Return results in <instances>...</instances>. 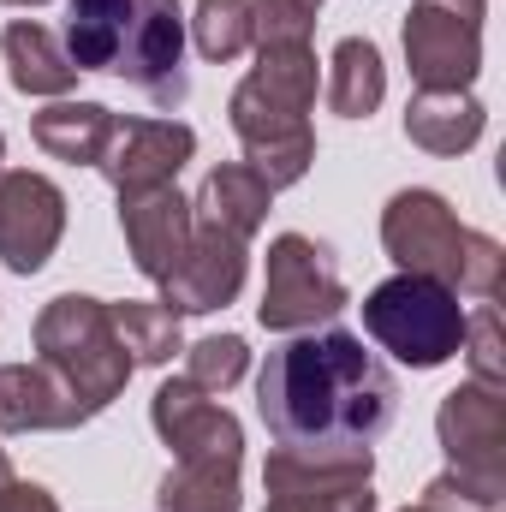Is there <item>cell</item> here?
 I'll list each match as a JSON object with an SVG mask.
<instances>
[{
	"label": "cell",
	"instance_id": "cell-25",
	"mask_svg": "<svg viewBox=\"0 0 506 512\" xmlns=\"http://www.w3.org/2000/svg\"><path fill=\"white\" fill-rule=\"evenodd\" d=\"M245 370H251V346L239 334H215V340H197L191 346L185 382H197L203 393H227L233 382H245Z\"/></svg>",
	"mask_w": 506,
	"mask_h": 512
},
{
	"label": "cell",
	"instance_id": "cell-7",
	"mask_svg": "<svg viewBox=\"0 0 506 512\" xmlns=\"http://www.w3.org/2000/svg\"><path fill=\"white\" fill-rule=\"evenodd\" d=\"M227 114H233L239 143H245V167H251L268 191H286V185H298L310 173V161H316V131L304 120L310 108H298V102L274 96L268 84L245 78L233 90Z\"/></svg>",
	"mask_w": 506,
	"mask_h": 512
},
{
	"label": "cell",
	"instance_id": "cell-19",
	"mask_svg": "<svg viewBox=\"0 0 506 512\" xmlns=\"http://www.w3.org/2000/svg\"><path fill=\"white\" fill-rule=\"evenodd\" d=\"M405 137L429 155H465L483 137V102L471 90H417L405 108Z\"/></svg>",
	"mask_w": 506,
	"mask_h": 512
},
{
	"label": "cell",
	"instance_id": "cell-6",
	"mask_svg": "<svg viewBox=\"0 0 506 512\" xmlns=\"http://www.w3.org/2000/svg\"><path fill=\"white\" fill-rule=\"evenodd\" d=\"M340 310H346V280H340L334 251L304 233H280L268 245V280H262L256 322L268 334H310V328H328Z\"/></svg>",
	"mask_w": 506,
	"mask_h": 512
},
{
	"label": "cell",
	"instance_id": "cell-17",
	"mask_svg": "<svg viewBox=\"0 0 506 512\" xmlns=\"http://www.w3.org/2000/svg\"><path fill=\"white\" fill-rule=\"evenodd\" d=\"M268 203H274V191L256 179L251 167L245 161H227L191 197V227H209V233H227V239H245L251 245L256 227L268 221Z\"/></svg>",
	"mask_w": 506,
	"mask_h": 512
},
{
	"label": "cell",
	"instance_id": "cell-4",
	"mask_svg": "<svg viewBox=\"0 0 506 512\" xmlns=\"http://www.w3.org/2000/svg\"><path fill=\"white\" fill-rule=\"evenodd\" d=\"M36 364H48L66 393L84 405V417H102L131 382V364L120 334H114V316L102 298H84V292H60L54 304H42L36 316Z\"/></svg>",
	"mask_w": 506,
	"mask_h": 512
},
{
	"label": "cell",
	"instance_id": "cell-26",
	"mask_svg": "<svg viewBox=\"0 0 506 512\" xmlns=\"http://www.w3.org/2000/svg\"><path fill=\"white\" fill-rule=\"evenodd\" d=\"M465 364H471V382L506 387V352H501V310L495 304H477L465 316Z\"/></svg>",
	"mask_w": 506,
	"mask_h": 512
},
{
	"label": "cell",
	"instance_id": "cell-16",
	"mask_svg": "<svg viewBox=\"0 0 506 512\" xmlns=\"http://www.w3.org/2000/svg\"><path fill=\"white\" fill-rule=\"evenodd\" d=\"M90 423L84 405L48 364H0V435H36V429H78Z\"/></svg>",
	"mask_w": 506,
	"mask_h": 512
},
{
	"label": "cell",
	"instance_id": "cell-20",
	"mask_svg": "<svg viewBox=\"0 0 506 512\" xmlns=\"http://www.w3.org/2000/svg\"><path fill=\"white\" fill-rule=\"evenodd\" d=\"M239 465H245V453L179 459V471L161 477L155 512H239Z\"/></svg>",
	"mask_w": 506,
	"mask_h": 512
},
{
	"label": "cell",
	"instance_id": "cell-28",
	"mask_svg": "<svg viewBox=\"0 0 506 512\" xmlns=\"http://www.w3.org/2000/svg\"><path fill=\"white\" fill-rule=\"evenodd\" d=\"M0 512H60V501H54L42 483H18V477H12V483L0 489Z\"/></svg>",
	"mask_w": 506,
	"mask_h": 512
},
{
	"label": "cell",
	"instance_id": "cell-29",
	"mask_svg": "<svg viewBox=\"0 0 506 512\" xmlns=\"http://www.w3.org/2000/svg\"><path fill=\"white\" fill-rule=\"evenodd\" d=\"M12 483V459H6V447H0V489Z\"/></svg>",
	"mask_w": 506,
	"mask_h": 512
},
{
	"label": "cell",
	"instance_id": "cell-14",
	"mask_svg": "<svg viewBox=\"0 0 506 512\" xmlns=\"http://www.w3.org/2000/svg\"><path fill=\"white\" fill-rule=\"evenodd\" d=\"M149 417H155V435L179 453V459H215V453H245V429L227 405H215L209 393L185 376L155 387L149 399Z\"/></svg>",
	"mask_w": 506,
	"mask_h": 512
},
{
	"label": "cell",
	"instance_id": "cell-27",
	"mask_svg": "<svg viewBox=\"0 0 506 512\" xmlns=\"http://www.w3.org/2000/svg\"><path fill=\"white\" fill-rule=\"evenodd\" d=\"M506 483H489V477H471V471H447L423 489V507L435 512H501Z\"/></svg>",
	"mask_w": 506,
	"mask_h": 512
},
{
	"label": "cell",
	"instance_id": "cell-2",
	"mask_svg": "<svg viewBox=\"0 0 506 512\" xmlns=\"http://www.w3.org/2000/svg\"><path fill=\"white\" fill-rule=\"evenodd\" d=\"M66 60L78 72L126 78L161 114L185 108V96H191L179 0H72Z\"/></svg>",
	"mask_w": 506,
	"mask_h": 512
},
{
	"label": "cell",
	"instance_id": "cell-9",
	"mask_svg": "<svg viewBox=\"0 0 506 512\" xmlns=\"http://www.w3.org/2000/svg\"><path fill=\"white\" fill-rule=\"evenodd\" d=\"M262 489V512H376V459H292L274 447Z\"/></svg>",
	"mask_w": 506,
	"mask_h": 512
},
{
	"label": "cell",
	"instance_id": "cell-13",
	"mask_svg": "<svg viewBox=\"0 0 506 512\" xmlns=\"http://www.w3.org/2000/svg\"><path fill=\"white\" fill-rule=\"evenodd\" d=\"M239 286H245V239L191 227L185 256L161 280V304L173 316H209V310H227L239 298Z\"/></svg>",
	"mask_w": 506,
	"mask_h": 512
},
{
	"label": "cell",
	"instance_id": "cell-32",
	"mask_svg": "<svg viewBox=\"0 0 506 512\" xmlns=\"http://www.w3.org/2000/svg\"><path fill=\"white\" fill-rule=\"evenodd\" d=\"M405 512H435V507H423V501H417V507H405Z\"/></svg>",
	"mask_w": 506,
	"mask_h": 512
},
{
	"label": "cell",
	"instance_id": "cell-23",
	"mask_svg": "<svg viewBox=\"0 0 506 512\" xmlns=\"http://www.w3.org/2000/svg\"><path fill=\"white\" fill-rule=\"evenodd\" d=\"M114 316V334L126 346L131 364H173V352H185L179 340V316L167 304H149V298H126V304H108Z\"/></svg>",
	"mask_w": 506,
	"mask_h": 512
},
{
	"label": "cell",
	"instance_id": "cell-10",
	"mask_svg": "<svg viewBox=\"0 0 506 512\" xmlns=\"http://www.w3.org/2000/svg\"><path fill=\"white\" fill-rule=\"evenodd\" d=\"M66 233V191L42 173L0 167V262L12 274H36Z\"/></svg>",
	"mask_w": 506,
	"mask_h": 512
},
{
	"label": "cell",
	"instance_id": "cell-11",
	"mask_svg": "<svg viewBox=\"0 0 506 512\" xmlns=\"http://www.w3.org/2000/svg\"><path fill=\"white\" fill-rule=\"evenodd\" d=\"M435 435H441L453 471L506 483V387L489 382L453 387L435 411Z\"/></svg>",
	"mask_w": 506,
	"mask_h": 512
},
{
	"label": "cell",
	"instance_id": "cell-31",
	"mask_svg": "<svg viewBox=\"0 0 506 512\" xmlns=\"http://www.w3.org/2000/svg\"><path fill=\"white\" fill-rule=\"evenodd\" d=\"M6 6H42V0H6Z\"/></svg>",
	"mask_w": 506,
	"mask_h": 512
},
{
	"label": "cell",
	"instance_id": "cell-24",
	"mask_svg": "<svg viewBox=\"0 0 506 512\" xmlns=\"http://www.w3.org/2000/svg\"><path fill=\"white\" fill-rule=\"evenodd\" d=\"M191 36H197V54L227 66L251 48V0H197V18H191Z\"/></svg>",
	"mask_w": 506,
	"mask_h": 512
},
{
	"label": "cell",
	"instance_id": "cell-3",
	"mask_svg": "<svg viewBox=\"0 0 506 512\" xmlns=\"http://www.w3.org/2000/svg\"><path fill=\"white\" fill-rule=\"evenodd\" d=\"M381 245L399 262V274H429L477 304L501 298V245L489 233L465 227L447 209V197H435V191H399L381 209Z\"/></svg>",
	"mask_w": 506,
	"mask_h": 512
},
{
	"label": "cell",
	"instance_id": "cell-15",
	"mask_svg": "<svg viewBox=\"0 0 506 512\" xmlns=\"http://www.w3.org/2000/svg\"><path fill=\"white\" fill-rule=\"evenodd\" d=\"M120 233H126V251H131V262H137V274L167 280L173 262L191 245V203H185L173 185L126 191V197H120Z\"/></svg>",
	"mask_w": 506,
	"mask_h": 512
},
{
	"label": "cell",
	"instance_id": "cell-5",
	"mask_svg": "<svg viewBox=\"0 0 506 512\" xmlns=\"http://www.w3.org/2000/svg\"><path fill=\"white\" fill-rule=\"evenodd\" d=\"M364 328L381 352L411 370H441L465 346V304L429 274H393L364 298Z\"/></svg>",
	"mask_w": 506,
	"mask_h": 512
},
{
	"label": "cell",
	"instance_id": "cell-30",
	"mask_svg": "<svg viewBox=\"0 0 506 512\" xmlns=\"http://www.w3.org/2000/svg\"><path fill=\"white\" fill-rule=\"evenodd\" d=\"M292 6H304V12H316V6H322V0H292Z\"/></svg>",
	"mask_w": 506,
	"mask_h": 512
},
{
	"label": "cell",
	"instance_id": "cell-22",
	"mask_svg": "<svg viewBox=\"0 0 506 512\" xmlns=\"http://www.w3.org/2000/svg\"><path fill=\"white\" fill-rule=\"evenodd\" d=\"M387 96V72H381V48L370 36H346L328 60V108L340 120H370Z\"/></svg>",
	"mask_w": 506,
	"mask_h": 512
},
{
	"label": "cell",
	"instance_id": "cell-8",
	"mask_svg": "<svg viewBox=\"0 0 506 512\" xmlns=\"http://www.w3.org/2000/svg\"><path fill=\"white\" fill-rule=\"evenodd\" d=\"M405 66L423 90H471L483 72V0H411Z\"/></svg>",
	"mask_w": 506,
	"mask_h": 512
},
{
	"label": "cell",
	"instance_id": "cell-18",
	"mask_svg": "<svg viewBox=\"0 0 506 512\" xmlns=\"http://www.w3.org/2000/svg\"><path fill=\"white\" fill-rule=\"evenodd\" d=\"M0 54L12 66V90H24V96H66L78 84V66L66 60V42L36 18H12L6 36H0Z\"/></svg>",
	"mask_w": 506,
	"mask_h": 512
},
{
	"label": "cell",
	"instance_id": "cell-33",
	"mask_svg": "<svg viewBox=\"0 0 506 512\" xmlns=\"http://www.w3.org/2000/svg\"><path fill=\"white\" fill-rule=\"evenodd\" d=\"M0 155H6V137H0Z\"/></svg>",
	"mask_w": 506,
	"mask_h": 512
},
{
	"label": "cell",
	"instance_id": "cell-21",
	"mask_svg": "<svg viewBox=\"0 0 506 512\" xmlns=\"http://www.w3.org/2000/svg\"><path fill=\"white\" fill-rule=\"evenodd\" d=\"M108 131H114V114L102 102H54L30 120V137L42 143V155L72 161V167H96L108 149Z\"/></svg>",
	"mask_w": 506,
	"mask_h": 512
},
{
	"label": "cell",
	"instance_id": "cell-1",
	"mask_svg": "<svg viewBox=\"0 0 506 512\" xmlns=\"http://www.w3.org/2000/svg\"><path fill=\"white\" fill-rule=\"evenodd\" d=\"M256 411L292 459H358L399 417V382L346 328H310L268 352L256 376Z\"/></svg>",
	"mask_w": 506,
	"mask_h": 512
},
{
	"label": "cell",
	"instance_id": "cell-12",
	"mask_svg": "<svg viewBox=\"0 0 506 512\" xmlns=\"http://www.w3.org/2000/svg\"><path fill=\"white\" fill-rule=\"evenodd\" d=\"M197 155V131L179 126V120H120L108 131V149H102V173L108 185L126 197V191H149V185H173V173Z\"/></svg>",
	"mask_w": 506,
	"mask_h": 512
}]
</instances>
